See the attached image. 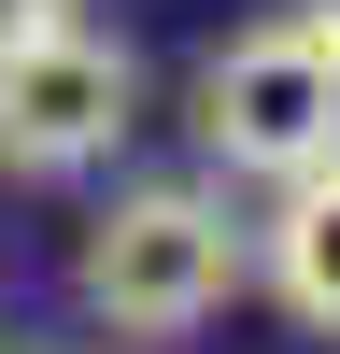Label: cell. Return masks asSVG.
Returning a JSON list of instances; mask_svg holds the SVG:
<instances>
[{
    "instance_id": "obj_1",
    "label": "cell",
    "mask_w": 340,
    "mask_h": 354,
    "mask_svg": "<svg viewBox=\"0 0 340 354\" xmlns=\"http://www.w3.org/2000/svg\"><path fill=\"white\" fill-rule=\"evenodd\" d=\"M241 270H255V241L227 227L213 185H128L85 227V312L113 340H198L241 298Z\"/></svg>"
},
{
    "instance_id": "obj_2",
    "label": "cell",
    "mask_w": 340,
    "mask_h": 354,
    "mask_svg": "<svg viewBox=\"0 0 340 354\" xmlns=\"http://www.w3.org/2000/svg\"><path fill=\"white\" fill-rule=\"evenodd\" d=\"M198 142H213V170H241V185L326 170L340 156V57L312 43L298 15L227 28V43L198 57Z\"/></svg>"
},
{
    "instance_id": "obj_3",
    "label": "cell",
    "mask_w": 340,
    "mask_h": 354,
    "mask_svg": "<svg viewBox=\"0 0 340 354\" xmlns=\"http://www.w3.org/2000/svg\"><path fill=\"white\" fill-rule=\"evenodd\" d=\"M128 43H100V28H28V43H0V170H28V185H57V170H100L113 142H128Z\"/></svg>"
},
{
    "instance_id": "obj_4",
    "label": "cell",
    "mask_w": 340,
    "mask_h": 354,
    "mask_svg": "<svg viewBox=\"0 0 340 354\" xmlns=\"http://www.w3.org/2000/svg\"><path fill=\"white\" fill-rule=\"evenodd\" d=\"M255 270H270V298L298 312V326H326V340H340V156H326V170H298V185H270Z\"/></svg>"
},
{
    "instance_id": "obj_5",
    "label": "cell",
    "mask_w": 340,
    "mask_h": 354,
    "mask_svg": "<svg viewBox=\"0 0 340 354\" xmlns=\"http://www.w3.org/2000/svg\"><path fill=\"white\" fill-rule=\"evenodd\" d=\"M71 0H0V43H28V28H57Z\"/></svg>"
},
{
    "instance_id": "obj_6",
    "label": "cell",
    "mask_w": 340,
    "mask_h": 354,
    "mask_svg": "<svg viewBox=\"0 0 340 354\" xmlns=\"http://www.w3.org/2000/svg\"><path fill=\"white\" fill-rule=\"evenodd\" d=\"M298 28H312V43H326V57H340V0H298Z\"/></svg>"
}]
</instances>
